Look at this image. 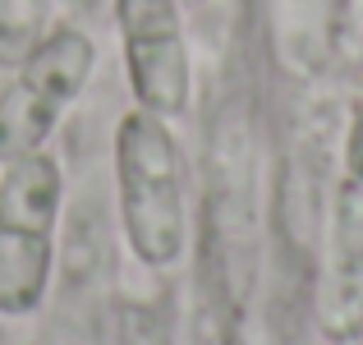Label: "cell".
Returning a JSON list of instances; mask_svg holds the SVG:
<instances>
[{"label":"cell","mask_w":363,"mask_h":345,"mask_svg":"<svg viewBox=\"0 0 363 345\" xmlns=\"http://www.w3.org/2000/svg\"><path fill=\"white\" fill-rule=\"evenodd\" d=\"M345 180L363 189V92L350 106V124H345Z\"/></svg>","instance_id":"7"},{"label":"cell","mask_w":363,"mask_h":345,"mask_svg":"<svg viewBox=\"0 0 363 345\" xmlns=\"http://www.w3.org/2000/svg\"><path fill=\"white\" fill-rule=\"evenodd\" d=\"M116 23L133 102L161 120L184 115L194 97V60L179 0H116Z\"/></svg>","instance_id":"4"},{"label":"cell","mask_w":363,"mask_h":345,"mask_svg":"<svg viewBox=\"0 0 363 345\" xmlns=\"http://www.w3.org/2000/svg\"><path fill=\"white\" fill-rule=\"evenodd\" d=\"M359 18H363V0H359Z\"/></svg>","instance_id":"8"},{"label":"cell","mask_w":363,"mask_h":345,"mask_svg":"<svg viewBox=\"0 0 363 345\" xmlns=\"http://www.w3.org/2000/svg\"><path fill=\"white\" fill-rule=\"evenodd\" d=\"M189 5H203V0H189Z\"/></svg>","instance_id":"9"},{"label":"cell","mask_w":363,"mask_h":345,"mask_svg":"<svg viewBox=\"0 0 363 345\" xmlns=\"http://www.w3.org/2000/svg\"><path fill=\"white\" fill-rule=\"evenodd\" d=\"M55 0H0V70H14L46 33Z\"/></svg>","instance_id":"6"},{"label":"cell","mask_w":363,"mask_h":345,"mask_svg":"<svg viewBox=\"0 0 363 345\" xmlns=\"http://www.w3.org/2000/svg\"><path fill=\"white\" fill-rule=\"evenodd\" d=\"M97 70V46L83 28H51L0 88V166L33 157L55 133L65 106L88 88Z\"/></svg>","instance_id":"3"},{"label":"cell","mask_w":363,"mask_h":345,"mask_svg":"<svg viewBox=\"0 0 363 345\" xmlns=\"http://www.w3.org/2000/svg\"><path fill=\"white\" fill-rule=\"evenodd\" d=\"M318 322L336 345L363 341V189L340 180L322 235Z\"/></svg>","instance_id":"5"},{"label":"cell","mask_w":363,"mask_h":345,"mask_svg":"<svg viewBox=\"0 0 363 345\" xmlns=\"http://www.w3.org/2000/svg\"><path fill=\"white\" fill-rule=\"evenodd\" d=\"M120 226L143 267H175L189 253L184 157L170 124L152 111H129L116 129Z\"/></svg>","instance_id":"1"},{"label":"cell","mask_w":363,"mask_h":345,"mask_svg":"<svg viewBox=\"0 0 363 345\" xmlns=\"http://www.w3.org/2000/svg\"><path fill=\"white\" fill-rule=\"evenodd\" d=\"M65 175L51 152H33L0 166V318L42 309L55 267Z\"/></svg>","instance_id":"2"}]
</instances>
